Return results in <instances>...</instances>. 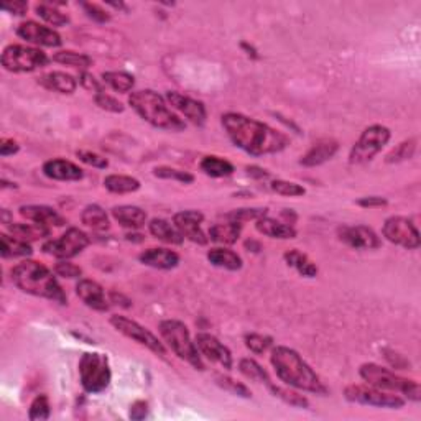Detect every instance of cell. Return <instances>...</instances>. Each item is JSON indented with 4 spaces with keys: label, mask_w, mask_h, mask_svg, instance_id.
Listing matches in <instances>:
<instances>
[{
    "label": "cell",
    "mask_w": 421,
    "mask_h": 421,
    "mask_svg": "<svg viewBox=\"0 0 421 421\" xmlns=\"http://www.w3.org/2000/svg\"><path fill=\"white\" fill-rule=\"evenodd\" d=\"M220 124L237 149L252 156L280 154L289 145L285 134L245 114L225 112Z\"/></svg>",
    "instance_id": "1"
},
{
    "label": "cell",
    "mask_w": 421,
    "mask_h": 421,
    "mask_svg": "<svg viewBox=\"0 0 421 421\" xmlns=\"http://www.w3.org/2000/svg\"><path fill=\"white\" fill-rule=\"evenodd\" d=\"M270 362L275 368L277 377L285 383V385L297 388V390L328 395V387L321 380L311 366L298 354L297 351L288 346H275L272 349Z\"/></svg>",
    "instance_id": "2"
},
{
    "label": "cell",
    "mask_w": 421,
    "mask_h": 421,
    "mask_svg": "<svg viewBox=\"0 0 421 421\" xmlns=\"http://www.w3.org/2000/svg\"><path fill=\"white\" fill-rule=\"evenodd\" d=\"M10 275H12L14 285L22 289L23 293L51 299V302L60 304L68 303V297L63 292L60 282L56 280L50 268L38 262L23 260L12 268Z\"/></svg>",
    "instance_id": "3"
},
{
    "label": "cell",
    "mask_w": 421,
    "mask_h": 421,
    "mask_svg": "<svg viewBox=\"0 0 421 421\" xmlns=\"http://www.w3.org/2000/svg\"><path fill=\"white\" fill-rule=\"evenodd\" d=\"M129 104L145 122L156 129L168 132H181L186 129V124L180 115L168 107L166 99L151 89L134 91L129 96Z\"/></svg>",
    "instance_id": "4"
},
{
    "label": "cell",
    "mask_w": 421,
    "mask_h": 421,
    "mask_svg": "<svg viewBox=\"0 0 421 421\" xmlns=\"http://www.w3.org/2000/svg\"><path fill=\"white\" fill-rule=\"evenodd\" d=\"M359 375L367 385H372L380 390L392 392L402 395L405 400L418 403L421 400V390L418 382L408 380L395 373L393 371L387 367H382L373 362H367L359 367Z\"/></svg>",
    "instance_id": "5"
},
{
    "label": "cell",
    "mask_w": 421,
    "mask_h": 421,
    "mask_svg": "<svg viewBox=\"0 0 421 421\" xmlns=\"http://www.w3.org/2000/svg\"><path fill=\"white\" fill-rule=\"evenodd\" d=\"M163 341L166 346L175 352V356L181 361H186L189 366H193L196 371H204L203 356L199 352L196 342L189 334L188 326L180 319H163L158 326Z\"/></svg>",
    "instance_id": "6"
},
{
    "label": "cell",
    "mask_w": 421,
    "mask_h": 421,
    "mask_svg": "<svg viewBox=\"0 0 421 421\" xmlns=\"http://www.w3.org/2000/svg\"><path fill=\"white\" fill-rule=\"evenodd\" d=\"M79 380L87 393H101L112 380L109 357L101 352H84L79 359Z\"/></svg>",
    "instance_id": "7"
},
{
    "label": "cell",
    "mask_w": 421,
    "mask_h": 421,
    "mask_svg": "<svg viewBox=\"0 0 421 421\" xmlns=\"http://www.w3.org/2000/svg\"><path fill=\"white\" fill-rule=\"evenodd\" d=\"M392 139V132L385 125L373 124L364 129L359 139L351 149L349 161L351 165H364L373 160Z\"/></svg>",
    "instance_id": "8"
},
{
    "label": "cell",
    "mask_w": 421,
    "mask_h": 421,
    "mask_svg": "<svg viewBox=\"0 0 421 421\" xmlns=\"http://www.w3.org/2000/svg\"><path fill=\"white\" fill-rule=\"evenodd\" d=\"M46 53L35 46L9 45L2 51V66L10 73H31L48 65Z\"/></svg>",
    "instance_id": "9"
},
{
    "label": "cell",
    "mask_w": 421,
    "mask_h": 421,
    "mask_svg": "<svg viewBox=\"0 0 421 421\" xmlns=\"http://www.w3.org/2000/svg\"><path fill=\"white\" fill-rule=\"evenodd\" d=\"M344 397L347 402L367 405V407L375 408H388V410H400L405 407L407 400L402 395H395L392 392L380 390L372 385H349L346 387Z\"/></svg>",
    "instance_id": "10"
},
{
    "label": "cell",
    "mask_w": 421,
    "mask_h": 421,
    "mask_svg": "<svg viewBox=\"0 0 421 421\" xmlns=\"http://www.w3.org/2000/svg\"><path fill=\"white\" fill-rule=\"evenodd\" d=\"M109 323L112 324V328L117 331V333L124 334L125 338L135 341L137 344L146 347V349L154 352V354L165 357L166 356V347L163 342L156 338V336L149 331L144 326L137 323V321L127 318V316L122 314H114L110 316Z\"/></svg>",
    "instance_id": "11"
},
{
    "label": "cell",
    "mask_w": 421,
    "mask_h": 421,
    "mask_svg": "<svg viewBox=\"0 0 421 421\" xmlns=\"http://www.w3.org/2000/svg\"><path fill=\"white\" fill-rule=\"evenodd\" d=\"M89 235L84 230L78 228L66 229L65 234H61L58 239L46 240L43 247L45 254L56 257L60 260H70L73 257L81 254V252L89 245Z\"/></svg>",
    "instance_id": "12"
},
{
    "label": "cell",
    "mask_w": 421,
    "mask_h": 421,
    "mask_svg": "<svg viewBox=\"0 0 421 421\" xmlns=\"http://www.w3.org/2000/svg\"><path fill=\"white\" fill-rule=\"evenodd\" d=\"M382 235L392 244L407 250H417L421 245V237L412 219L405 215H392L383 223Z\"/></svg>",
    "instance_id": "13"
},
{
    "label": "cell",
    "mask_w": 421,
    "mask_h": 421,
    "mask_svg": "<svg viewBox=\"0 0 421 421\" xmlns=\"http://www.w3.org/2000/svg\"><path fill=\"white\" fill-rule=\"evenodd\" d=\"M338 237L341 242L356 250H375L382 245L380 237L367 225H339Z\"/></svg>",
    "instance_id": "14"
},
{
    "label": "cell",
    "mask_w": 421,
    "mask_h": 421,
    "mask_svg": "<svg viewBox=\"0 0 421 421\" xmlns=\"http://www.w3.org/2000/svg\"><path fill=\"white\" fill-rule=\"evenodd\" d=\"M165 99L168 105H171L173 110H176L181 117L188 119L191 124L198 125V127H203V125L206 124L208 112L203 102H199L196 99L189 96H184V94L176 91H168L165 94Z\"/></svg>",
    "instance_id": "15"
},
{
    "label": "cell",
    "mask_w": 421,
    "mask_h": 421,
    "mask_svg": "<svg viewBox=\"0 0 421 421\" xmlns=\"http://www.w3.org/2000/svg\"><path fill=\"white\" fill-rule=\"evenodd\" d=\"M17 35L25 40L26 43L46 46V48H58L63 43L61 35L56 30L38 22H33V20H26V22L20 23L17 28Z\"/></svg>",
    "instance_id": "16"
},
{
    "label": "cell",
    "mask_w": 421,
    "mask_h": 421,
    "mask_svg": "<svg viewBox=\"0 0 421 421\" xmlns=\"http://www.w3.org/2000/svg\"><path fill=\"white\" fill-rule=\"evenodd\" d=\"M203 220L204 214L194 209L180 210V213L173 215V224L176 225V229L180 230L184 239L191 240L198 245H206L209 242V237H206L201 228Z\"/></svg>",
    "instance_id": "17"
},
{
    "label": "cell",
    "mask_w": 421,
    "mask_h": 421,
    "mask_svg": "<svg viewBox=\"0 0 421 421\" xmlns=\"http://www.w3.org/2000/svg\"><path fill=\"white\" fill-rule=\"evenodd\" d=\"M201 356L206 357L208 361L215 362L225 371L233 368V354H230L229 347L224 346L215 336L209 333H198L194 338Z\"/></svg>",
    "instance_id": "18"
},
{
    "label": "cell",
    "mask_w": 421,
    "mask_h": 421,
    "mask_svg": "<svg viewBox=\"0 0 421 421\" xmlns=\"http://www.w3.org/2000/svg\"><path fill=\"white\" fill-rule=\"evenodd\" d=\"M76 294L87 308L94 309V311L104 313L109 309V299L105 298L104 288L97 282L89 280V278H79L76 283Z\"/></svg>",
    "instance_id": "19"
},
{
    "label": "cell",
    "mask_w": 421,
    "mask_h": 421,
    "mask_svg": "<svg viewBox=\"0 0 421 421\" xmlns=\"http://www.w3.org/2000/svg\"><path fill=\"white\" fill-rule=\"evenodd\" d=\"M43 175L55 181H79L84 178L82 168H79L76 163L65 158H53L45 161Z\"/></svg>",
    "instance_id": "20"
},
{
    "label": "cell",
    "mask_w": 421,
    "mask_h": 421,
    "mask_svg": "<svg viewBox=\"0 0 421 421\" xmlns=\"http://www.w3.org/2000/svg\"><path fill=\"white\" fill-rule=\"evenodd\" d=\"M18 213L30 223L43 224L46 228H53V225L60 228L66 224V219L56 209L45 206V204H26L18 209Z\"/></svg>",
    "instance_id": "21"
},
{
    "label": "cell",
    "mask_w": 421,
    "mask_h": 421,
    "mask_svg": "<svg viewBox=\"0 0 421 421\" xmlns=\"http://www.w3.org/2000/svg\"><path fill=\"white\" fill-rule=\"evenodd\" d=\"M139 260L146 267L156 268V270H171L180 263V255L175 250L163 249V247H154V249L144 250Z\"/></svg>",
    "instance_id": "22"
},
{
    "label": "cell",
    "mask_w": 421,
    "mask_h": 421,
    "mask_svg": "<svg viewBox=\"0 0 421 421\" xmlns=\"http://www.w3.org/2000/svg\"><path fill=\"white\" fill-rule=\"evenodd\" d=\"M339 151V144L336 140H321L318 144H314L307 154L302 156L299 165L307 168H314L323 165V163L329 161Z\"/></svg>",
    "instance_id": "23"
},
{
    "label": "cell",
    "mask_w": 421,
    "mask_h": 421,
    "mask_svg": "<svg viewBox=\"0 0 421 421\" xmlns=\"http://www.w3.org/2000/svg\"><path fill=\"white\" fill-rule=\"evenodd\" d=\"M255 229L259 230L262 235L270 237V239L288 240L297 237V229H294L292 224L282 223V220L268 218V215H263V218L255 220Z\"/></svg>",
    "instance_id": "24"
},
{
    "label": "cell",
    "mask_w": 421,
    "mask_h": 421,
    "mask_svg": "<svg viewBox=\"0 0 421 421\" xmlns=\"http://www.w3.org/2000/svg\"><path fill=\"white\" fill-rule=\"evenodd\" d=\"M112 218L122 225L132 230L142 229L146 224V213L139 206H132V204H122V206H114Z\"/></svg>",
    "instance_id": "25"
},
{
    "label": "cell",
    "mask_w": 421,
    "mask_h": 421,
    "mask_svg": "<svg viewBox=\"0 0 421 421\" xmlns=\"http://www.w3.org/2000/svg\"><path fill=\"white\" fill-rule=\"evenodd\" d=\"M242 234V223L237 220H225V223H218L209 228V240L215 242L220 245H233L239 240Z\"/></svg>",
    "instance_id": "26"
},
{
    "label": "cell",
    "mask_w": 421,
    "mask_h": 421,
    "mask_svg": "<svg viewBox=\"0 0 421 421\" xmlns=\"http://www.w3.org/2000/svg\"><path fill=\"white\" fill-rule=\"evenodd\" d=\"M38 82L45 89L60 94H73L78 87V79L63 71H51L38 79Z\"/></svg>",
    "instance_id": "27"
},
{
    "label": "cell",
    "mask_w": 421,
    "mask_h": 421,
    "mask_svg": "<svg viewBox=\"0 0 421 421\" xmlns=\"http://www.w3.org/2000/svg\"><path fill=\"white\" fill-rule=\"evenodd\" d=\"M149 230L155 239L165 242V244L181 245L184 242V237L181 235L180 230L176 229V225L171 224L170 220L166 219H161V218L151 219L149 224Z\"/></svg>",
    "instance_id": "28"
},
{
    "label": "cell",
    "mask_w": 421,
    "mask_h": 421,
    "mask_svg": "<svg viewBox=\"0 0 421 421\" xmlns=\"http://www.w3.org/2000/svg\"><path fill=\"white\" fill-rule=\"evenodd\" d=\"M208 260L210 265L218 267V268H224V270H230V272H237L242 268V259L239 254H235L234 250L224 249V247H214L208 252Z\"/></svg>",
    "instance_id": "29"
},
{
    "label": "cell",
    "mask_w": 421,
    "mask_h": 421,
    "mask_svg": "<svg viewBox=\"0 0 421 421\" xmlns=\"http://www.w3.org/2000/svg\"><path fill=\"white\" fill-rule=\"evenodd\" d=\"M9 233L14 237H17L20 240L25 242H35L41 240L45 237L50 235V228H46L43 224L36 223H12L9 224Z\"/></svg>",
    "instance_id": "30"
},
{
    "label": "cell",
    "mask_w": 421,
    "mask_h": 421,
    "mask_svg": "<svg viewBox=\"0 0 421 421\" xmlns=\"http://www.w3.org/2000/svg\"><path fill=\"white\" fill-rule=\"evenodd\" d=\"M283 260L288 267H292L297 270L302 277H307V278H314L318 275V265L309 259L307 254H303V252H299L298 249H292L285 252V255H283Z\"/></svg>",
    "instance_id": "31"
},
{
    "label": "cell",
    "mask_w": 421,
    "mask_h": 421,
    "mask_svg": "<svg viewBox=\"0 0 421 421\" xmlns=\"http://www.w3.org/2000/svg\"><path fill=\"white\" fill-rule=\"evenodd\" d=\"M30 242L20 240L17 237L9 234H0V255L4 259H17V257L31 255Z\"/></svg>",
    "instance_id": "32"
},
{
    "label": "cell",
    "mask_w": 421,
    "mask_h": 421,
    "mask_svg": "<svg viewBox=\"0 0 421 421\" xmlns=\"http://www.w3.org/2000/svg\"><path fill=\"white\" fill-rule=\"evenodd\" d=\"M199 168L204 175L210 178H225L230 176L234 173V165L230 161L225 160V158L215 156V155H208L204 156L201 163H199Z\"/></svg>",
    "instance_id": "33"
},
{
    "label": "cell",
    "mask_w": 421,
    "mask_h": 421,
    "mask_svg": "<svg viewBox=\"0 0 421 421\" xmlns=\"http://www.w3.org/2000/svg\"><path fill=\"white\" fill-rule=\"evenodd\" d=\"M140 181L129 175H107L104 178V188L114 194H130L140 189Z\"/></svg>",
    "instance_id": "34"
},
{
    "label": "cell",
    "mask_w": 421,
    "mask_h": 421,
    "mask_svg": "<svg viewBox=\"0 0 421 421\" xmlns=\"http://www.w3.org/2000/svg\"><path fill=\"white\" fill-rule=\"evenodd\" d=\"M81 220L86 228L92 230H107L109 229V215L99 204H89L82 209Z\"/></svg>",
    "instance_id": "35"
},
{
    "label": "cell",
    "mask_w": 421,
    "mask_h": 421,
    "mask_svg": "<svg viewBox=\"0 0 421 421\" xmlns=\"http://www.w3.org/2000/svg\"><path fill=\"white\" fill-rule=\"evenodd\" d=\"M53 61L60 63V65L75 68V70H87L89 66H92V58L84 55V53L71 51V50H63L53 55Z\"/></svg>",
    "instance_id": "36"
},
{
    "label": "cell",
    "mask_w": 421,
    "mask_h": 421,
    "mask_svg": "<svg viewBox=\"0 0 421 421\" xmlns=\"http://www.w3.org/2000/svg\"><path fill=\"white\" fill-rule=\"evenodd\" d=\"M56 5L60 4L41 2L35 7V12L40 18H43L45 22L51 26H65L70 23V17H68L66 14H63L61 10H58Z\"/></svg>",
    "instance_id": "37"
},
{
    "label": "cell",
    "mask_w": 421,
    "mask_h": 421,
    "mask_svg": "<svg viewBox=\"0 0 421 421\" xmlns=\"http://www.w3.org/2000/svg\"><path fill=\"white\" fill-rule=\"evenodd\" d=\"M104 82L120 94L130 92L135 86V78L125 71H105L102 73Z\"/></svg>",
    "instance_id": "38"
},
{
    "label": "cell",
    "mask_w": 421,
    "mask_h": 421,
    "mask_svg": "<svg viewBox=\"0 0 421 421\" xmlns=\"http://www.w3.org/2000/svg\"><path fill=\"white\" fill-rule=\"evenodd\" d=\"M239 371L244 373L247 378H250V380H254L257 383H265L267 387L272 383L270 375H268L265 368H263L257 361L249 359V357H244V359L239 361Z\"/></svg>",
    "instance_id": "39"
},
{
    "label": "cell",
    "mask_w": 421,
    "mask_h": 421,
    "mask_svg": "<svg viewBox=\"0 0 421 421\" xmlns=\"http://www.w3.org/2000/svg\"><path fill=\"white\" fill-rule=\"evenodd\" d=\"M417 144H418L417 139L403 140L402 144H398L397 146H395L390 154H387L385 161L387 163H402V161L412 160L415 154H417V146H418Z\"/></svg>",
    "instance_id": "40"
},
{
    "label": "cell",
    "mask_w": 421,
    "mask_h": 421,
    "mask_svg": "<svg viewBox=\"0 0 421 421\" xmlns=\"http://www.w3.org/2000/svg\"><path fill=\"white\" fill-rule=\"evenodd\" d=\"M268 390L272 392L273 397L283 400V402L292 405V407H297V408H308L309 407V402L307 397H303V395H299L293 390H288V388H282V387H277L275 383H270L268 385Z\"/></svg>",
    "instance_id": "41"
},
{
    "label": "cell",
    "mask_w": 421,
    "mask_h": 421,
    "mask_svg": "<svg viewBox=\"0 0 421 421\" xmlns=\"http://www.w3.org/2000/svg\"><path fill=\"white\" fill-rule=\"evenodd\" d=\"M215 383L220 388H224L225 392L235 395V397H242V398H250L252 397V392L249 390V387L244 385V383L234 380L233 377H228V375H223V373H218L215 375Z\"/></svg>",
    "instance_id": "42"
},
{
    "label": "cell",
    "mask_w": 421,
    "mask_h": 421,
    "mask_svg": "<svg viewBox=\"0 0 421 421\" xmlns=\"http://www.w3.org/2000/svg\"><path fill=\"white\" fill-rule=\"evenodd\" d=\"M154 175L156 178H161V180H173L183 184H191L194 181V175H191V173L171 166H156L154 170Z\"/></svg>",
    "instance_id": "43"
},
{
    "label": "cell",
    "mask_w": 421,
    "mask_h": 421,
    "mask_svg": "<svg viewBox=\"0 0 421 421\" xmlns=\"http://www.w3.org/2000/svg\"><path fill=\"white\" fill-rule=\"evenodd\" d=\"M272 191L280 194V196H287V198H299L307 194V189H304L302 184L293 183V181H287V180H275L270 184Z\"/></svg>",
    "instance_id": "44"
},
{
    "label": "cell",
    "mask_w": 421,
    "mask_h": 421,
    "mask_svg": "<svg viewBox=\"0 0 421 421\" xmlns=\"http://www.w3.org/2000/svg\"><path fill=\"white\" fill-rule=\"evenodd\" d=\"M245 347L254 354H263L273 346V339L268 338V336H263L259 333H249L244 336Z\"/></svg>",
    "instance_id": "45"
},
{
    "label": "cell",
    "mask_w": 421,
    "mask_h": 421,
    "mask_svg": "<svg viewBox=\"0 0 421 421\" xmlns=\"http://www.w3.org/2000/svg\"><path fill=\"white\" fill-rule=\"evenodd\" d=\"M51 417L50 398L46 395H38L30 405L28 418L30 420H48Z\"/></svg>",
    "instance_id": "46"
},
{
    "label": "cell",
    "mask_w": 421,
    "mask_h": 421,
    "mask_svg": "<svg viewBox=\"0 0 421 421\" xmlns=\"http://www.w3.org/2000/svg\"><path fill=\"white\" fill-rule=\"evenodd\" d=\"M94 102L99 109L105 110V112H112V114H122L125 107L124 104L119 101V99H115L114 96H110L107 92H97L94 94Z\"/></svg>",
    "instance_id": "47"
},
{
    "label": "cell",
    "mask_w": 421,
    "mask_h": 421,
    "mask_svg": "<svg viewBox=\"0 0 421 421\" xmlns=\"http://www.w3.org/2000/svg\"><path fill=\"white\" fill-rule=\"evenodd\" d=\"M267 215V209L262 208H247V209H235L233 213L225 214V219L229 220H237V223H245V220H257Z\"/></svg>",
    "instance_id": "48"
},
{
    "label": "cell",
    "mask_w": 421,
    "mask_h": 421,
    "mask_svg": "<svg viewBox=\"0 0 421 421\" xmlns=\"http://www.w3.org/2000/svg\"><path fill=\"white\" fill-rule=\"evenodd\" d=\"M76 156L79 158V161H82L84 165L92 166V168H99V170H105L109 166L107 158H104L102 155L96 154V151L91 150H78Z\"/></svg>",
    "instance_id": "49"
},
{
    "label": "cell",
    "mask_w": 421,
    "mask_h": 421,
    "mask_svg": "<svg viewBox=\"0 0 421 421\" xmlns=\"http://www.w3.org/2000/svg\"><path fill=\"white\" fill-rule=\"evenodd\" d=\"M55 273L58 277L63 278H70V280H75V278H81L82 277V268L75 265V263L68 262V260H61L55 265Z\"/></svg>",
    "instance_id": "50"
},
{
    "label": "cell",
    "mask_w": 421,
    "mask_h": 421,
    "mask_svg": "<svg viewBox=\"0 0 421 421\" xmlns=\"http://www.w3.org/2000/svg\"><path fill=\"white\" fill-rule=\"evenodd\" d=\"M81 9L86 12V15L89 18H92L94 22L97 23H107L110 22V15L107 10H104L101 5L97 4H91V2H82L81 4Z\"/></svg>",
    "instance_id": "51"
},
{
    "label": "cell",
    "mask_w": 421,
    "mask_h": 421,
    "mask_svg": "<svg viewBox=\"0 0 421 421\" xmlns=\"http://www.w3.org/2000/svg\"><path fill=\"white\" fill-rule=\"evenodd\" d=\"M78 82L81 84V86L86 89V91H91V92H104V87H102V84L97 81L96 78H94L91 73H87V71H82L81 75H79V79H78Z\"/></svg>",
    "instance_id": "52"
},
{
    "label": "cell",
    "mask_w": 421,
    "mask_h": 421,
    "mask_svg": "<svg viewBox=\"0 0 421 421\" xmlns=\"http://www.w3.org/2000/svg\"><path fill=\"white\" fill-rule=\"evenodd\" d=\"M0 9L4 12L15 15V17H23L26 10H28V2H25V0H12V2H4L0 5Z\"/></svg>",
    "instance_id": "53"
},
{
    "label": "cell",
    "mask_w": 421,
    "mask_h": 421,
    "mask_svg": "<svg viewBox=\"0 0 421 421\" xmlns=\"http://www.w3.org/2000/svg\"><path fill=\"white\" fill-rule=\"evenodd\" d=\"M146 415H149V403L144 402V400H137L135 403H132L130 412H129L130 420L140 421L146 418Z\"/></svg>",
    "instance_id": "54"
},
{
    "label": "cell",
    "mask_w": 421,
    "mask_h": 421,
    "mask_svg": "<svg viewBox=\"0 0 421 421\" xmlns=\"http://www.w3.org/2000/svg\"><path fill=\"white\" fill-rule=\"evenodd\" d=\"M361 208H383L387 206L388 201L383 196H366L357 201Z\"/></svg>",
    "instance_id": "55"
},
{
    "label": "cell",
    "mask_w": 421,
    "mask_h": 421,
    "mask_svg": "<svg viewBox=\"0 0 421 421\" xmlns=\"http://www.w3.org/2000/svg\"><path fill=\"white\" fill-rule=\"evenodd\" d=\"M20 145L14 139H2L0 142V155L2 156H10L18 154Z\"/></svg>",
    "instance_id": "56"
},
{
    "label": "cell",
    "mask_w": 421,
    "mask_h": 421,
    "mask_svg": "<svg viewBox=\"0 0 421 421\" xmlns=\"http://www.w3.org/2000/svg\"><path fill=\"white\" fill-rule=\"evenodd\" d=\"M247 173H249V176L252 178H257V180H263V178H268L267 170H263L260 166H247Z\"/></svg>",
    "instance_id": "57"
},
{
    "label": "cell",
    "mask_w": 421,
    "mask_h": 421,
    "mask_svg": "<svg viewBox=\"0 0 421 421\" xmlns=\"http://www.w3.org/2000/svg\"><path fill=\"white\" fill-rule=\"evenodd\" d=\"M240 48L244 50L245 55L249 56V58H252V60H259V58H260L259 51L255 50V46H252L250 43H247V41H242V43H240Z\"/></svg>",
    "instance_id": "58"
},
{
    "label": "cell",
    "mask_w": 421,
    "mask_h": 421,
    "mask_svg": "<svg viewBox=\"0 0 421 421\" xmlns=\"http://www.w3.org/2000/svg\"><path fill=\"white\" fill-rule=\"evenodd\" d=\"M110 7H114V9H117V10H127V5L125 4H109Z\"/></svg>",
    "instance_id": "59"
},
{
    "label": "cell",
    "mask_w": 421,
    "mask_h": 421,
    "mask_svg": "<svg viewBox=\"0 0 421 421\" xmlns=\"http://www.w3.org/2000/svg\"><path fill=\"white\" fill-rule=\"evenodd\" d=\"M2 223H4V224H7V225L10 224V223H9V213H7V209H4V210H2Z\"/></svg>",
    "instance_id": "60"
}]
</instances>
